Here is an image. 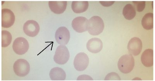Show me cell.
Listing matches in <instances>:
<instances>
[{
    "label": "cell",
    "instance_id": "obj_14",
    "mask_svg": "<svg viewBox=\"0 0 155 81\" xmlns=\"http://www.w3.org/2000/svg\"><path fill=\"white\" fill-rule=\"evenodd\" d=\"M143 65L147 67L153 66V49H147L142 53L141 57Z\"/></svg>",
    "mask_w": 155,
    "mask_h": 81
},
{
    "label": "cell",
    "instance_id": "obj_6",
    "mask_svg": "<svg viewBox=\"0 0 155 81\" xmlns=\"http://www.w3.org/2000/svg\"><path fill=\"white\" fill-rule=\"evenodd\" d=\"M89 60L88 56L84 53H80L76 55L74 60V68L78 71H83L87 68Z\"/></svg>",
    "mask_w": 155,
    "mask_h": 81
},
{
    "label": "cell",
    "instance_id": "obj_5",
    "mask_svg": "<svg viewBox=\"0 0 155 81\" xmlns=\"http://www.w3.org/2000/svg\"><path fill=\"white\" fill-rule=\"evenodd\" d=\"M29 45L28 42L25 38L18 37L14 41L12 49L16 54L23 55L28 51Z\"/></svg>",
    "mask_w": 155,
    "mask_h": 81
},
{
    "label": "cell",
    "instance_id": "obj_23",
    "mask_svg": "<svg viewBox=\"0 0 155 81\" xmlns=\"http://www.w3.org/2000/svg\"><path fill=\"white\" fill-rule=\"evenodd\" d=\"M114 2V1H100V3L104 6L109 7L113 5Z\"/></svg>",
    "mask_w": 155,
    "mask_h": 81
},
{
    "label": "cell",
    "instance_id": "obj_13",
    "mask_svg": "<svg viewBox=\"0 0 155 81\" xmlns=\"http://www.w3.org/2000/svg\"><path fill=\"white\" fill-rule=\"evenodd\" d=\"M48 5L52 12L56 14H61L65 11L67 8V1H49Z\"/></svg>",
    "mask_w": 155,
    "mask_h": 81
},
{
    "label": "cell",
    "instance_id": "obj_7",
    "mask_svg": "<svg viewBox=\"0 0 155 81\" xmlns=\"http://www.w3.org/2000/svg\"><path fill=\"white\" fill-rule=\"evenodd\" d=\"M70 34L69 30L65 27H59L55 34V39L58 44L65 46L70 40Z\"/></svg>",
    "mask_w": 155,
    "mask_h": 81
},
{
    "label": "cell",
    "instance_id": "obj_8",
    "mask_svg": "<svg viewBox=\"0 0 155 81\" xmlns=\"http://www.w3.org/2000/svg\"><path fill=\"white\" fill-rule=\"evenodd\" d=\"M23 31L26 35L30 37H34L38 35L40 31V26L34 20H28L25 23Z\"/></svg>",
    "mask_w": 155,
    "mask_h": 81
},
{
    "label": "cell",
    "instance_id": "obj_18",
    "mask_svg": "<svg viewBox=\"0 0 155 81\" xmlns=\"http://www.w3.org/2000/svg\"><path fill=\"white\" fill-rule=\"evenodd\" d=\"M123 14L127 20H132L136 15L135 7L131 4H127L123 9Z\"/></svg>",
    "mask_w": 155,
    "mask_h": 81
},
{
    "label": "cell",
    "instance_id": "obj_20",
    "mask_svg": "<svg viewBox=\"0 0 155 81\" xmlns=\"http://www.w3.org/2000/svg\"><path fill=\"white\" fill-rule=\"evenodd\" d=\"M133 2L137 11H143L145 7V1H133Z\"/></svg>",
    "mask_w": 155,
    "mask_h": 81
},
{
    "label": "cell",
    "instance_id": "obj_2",
    "mask_svg": "<svg viewBox=\"0 0 155 81\" xmlns=\"http://www.w3.org/2000/svg\"><path fill=\"white\" fill-rule=\"evenodd\" d=\"M135 66V60L131 54H126L119 59L117 66L120 71L123 73H130Z\"/></svg>",
    "mask_w": 155,
    "mask_h": 81
},
{
    "label": "cell",
    "instance_id": "obj_1",
    "mask_svg": "<svg viewBox=\"0 0 155 81\" xmlns=\"http://www.w3.org/2000/svg\"><path fill=\"white\" fill-rule=\"evenodd\" d=\"M104 28V22L99 16H93L88 20V31L90 35H99L102 32Z\"/></svg>",
    "mask_w": 155,
    "mask_h": 81
},
{
    "label": "cell",
    "instance_id": "obj_3",
    "mask_svg": "<svg viewBox=\"0 0 155 81\" xmlns=\"http://www.w3.org/2000/svg\"><path fill=\"white\" fill-rule=\"evenodd\" d=\"M70 54L68 49L65 46L60 45L57 48L54 60L57 64H65L68 61Z\"/></svg>",
    "mask_w": 155,
    "mask_h": 81
},
{
    "label": "cell",
    "instance_id": "obj_15",
    "mask_svg": "<svg viewBox=\"0 0 155 81\" xmlns=\"http://www.w3.org/2000/svg\"><path fill=\"white\" fill-rule=\"evenodd\" d=\"M49 76L52 80H64L66 78V74L63 69L55 67L51 70Z\"/></svg>",
    "mask_w": 155,
    "mask_h": 81
},
{
    "label": "cell",
    "instance_id": "obj_22",
    "mask_svg": "<svg viewBox=\"0 0 155 81\" xmlns=\"http://www.w3.org/2000/svg\"><path fill=\"white\" fill-rule=\"evenodd\" d=\"M77 80H93V79L91 76L87 75H82L78 78Z\"/></svg>",
    "mask_w": 155,
    "mask_h": 81
},
{
    "label": "cell",
    "instance_id": "obj_17",
    "mask_svg": "<svg viewBox=\"0 0 155 81\" xmlns=\"http://www.w3.org/2000/svg\"><path fill=\"white\" fill-rule=\"evenodd\" d=\"M142 27L145 30H150L153 27V13H147L144 16L142 20Z\"/></svg>",
    "mask_w": 155,
    "mask_h": 81
},
{
    "label": "cell",
    "instance_id": "obj_21",
    "mask_svg": "<svg viewBox=\"0 0 155 81\" xmlns=\"http://www.w3.org/2000/svg\"><path fill=\"white\" fill-rule=\"evenodd\" d=\"M120 76L117 73L114 72L110 73L108 74L105 77V80H120Z\"/></svg>",
    "mask_w": 155,
    "mask_h": 81
},
{
    "label": "cell",
    "instance_id": "obj_4",
    "mask_svg": "<svg viewBox=\"0 0 155 81\" xmlns=\"http://www.w3.org/2000/svg\"><path fill=\"white\" fill-rule=\"evenodd\" d=\"M13 70L17 76L24 77L28 75L30 71V65L27 60L19 59L13 65Z\"/></svg>",
    "mask_w": 155,
    "mask_h": 81
},
{
    "label": "cell",
    "instance_id": "obj_16",
    "mask_svg": "<svg viewBox=\"0 0 155 81\" xmlns=\"http://www.w3.org/2000/svg\"><path fill=\"white\" fill-rule=\"evenodd\" d=\"M89 4L88 1H73L71 8L76 13H81L86 11L88 9Z\"/></svg>",
    "mask_w": 155,
    "mask_h": 81
},
{
    "label": "cell",
    "instance_id": "obj_19",
    "mask_svg": "<svg viewBox=\"0 0 155 81\" xmlns=\"http://www.w3.org/2000/svg\"><path fill=\"white\" fill-rule=\"evenodd\" d=\"M12 37L11 33L7 31H2V47H6L12 42Z\"/></svg>",
    "mask_w": 155,
    "mask_h": 81
},
{
    "label": "cell",
    "instance_id": "obj_11",
    "mask_svg": "<svg viewBox=\"0 0 155 81\" xmlns=\"http://www.w3.org/2000/svg\"><path fill=\"white\" fill-rule=\"evenodd\" d=\"M142 48V41L139 38H133L128 42V50L130 54L132 55L138 56L141 53Z\"/></svg>",
    "mask_w": 155,
    "mask_h": 81
},
{
    "label": "cell",
    "instance_id": "obj_12",
    "mask_svg": "<svg viewBox=\"0 0 155 81\" xmlns=\"http://www.w3.org/2000/svg\"><path fill=\"white\" fill-rule=\"evenodd\" d=\"M103 47V44L99 38H91L88 41L87 44V48L88 50L91 53H99L102 50Z\"/></svg>",
    "mask_w": 155,
    "mask_h": 81
},
{
    "label": "cell",
    "instance_id": "obj_9",
    "mask_svg": "<svg viewBox=\"0 0 155 81\" xmlns=\"http://www.w3.org/2000/svg\"><path fill=\"white\" fill-rule=\"evenodd\" d=\"M88 20L87 18L79 16L73 20L72 26L77 32L82 33L88 31Z\"/></svg>",
    "mask_w": 155,
    "mask_h": 81
},
{
    "label": "cell",
    "instance_id": "obj_10",
    "mask_svg": "<svg viewBox=\"0 0 155 81\" xmlns=\"http://www.w3.org/2000/svg\"><path fill=\"white\" fill-rule=\"evenodd\" d=\"M15 17L12 11L8 9H2V27L8 28L14 24Z\"/></svg>",
    "mask_w": 155,
    "mask_h": 81
}]
</instances>
